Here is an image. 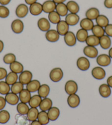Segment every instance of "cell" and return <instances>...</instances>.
Listing matches in <instances>:
<instances>
[{
    "label": "cell",
    "instance_id": "74e56055",
    "mask_svg": "<svg viewBox=\"0 0 112 125\" xmlns=\"http://www.w3.org/2000/svg\"><path fill=\"white\" fill-rule=\"evenodd\" d=\"M96 21L97 25L103 28H105L109 24V19L104 15H100L96 19Z\"/></svg>",
    "mask_w": 112,
    "mask_h": 125
},
{
    "label": "cell",
    "instance_id": "9f6ffc18",
    "mask_svg": "<svg viewBox=\"0 0 112 125\" xmlns=\"http://www.w3.org/2000/svg\"><path fill=\"white\" fill-rule=\"evenodd\" d=\"M4 48V43L1 40H0V53L2 52Z\"/></svg>",
    "mask_w": 112,
    "mask_h": 125
},
{
    "label": "cell",
    "instance_id": "f5cc1de1",
    "mask_svg": "<svg viewBox=\"0 0 112 125\" xmlns=\"http://www.w3.org/2000/svg\"><path fill=\"white\" fill-rule=\"evenodd\" d=\"M11 0H0V4H1L2 6L7 5L10 3Z\"/></svg>",
    "mask_w": 112,
    "mask_h": 125
},
{
    "label": "cell",
    "instance_id": "9a60e30c",
    "mask_svg": "<svg viewBox=\"0 0 112 125\" xmlns=\"http://www.w3.org/2000/svg\"><path fill=\"white\" fill-rule=\"evenodd\" d=\"M80 17L77 14L69 13L66 17V21L69 26H75L79 21Z\"/></svg>",
    "mask_w": 112,
    "mask_h": 125
},
{
    "label": "cell",
    "instance_id": "2e32d148",
    "mask_svg": "<svg viewBox=\"0 0 112 125\" xmlns=\"http://www.w3.org/2000/svg\"><path fill=\"white\" fill-rule=\"evenodd\" d=\"M42 10L46 13H50L56 10V4L52 0H47L42 4Z\"/></svg>",
    "mask_w": 112,
    "mask_h": 125
},
{
    "label": "cell",
    "instance_id": "db71d44e",
    "mask_svg": "<svg viewBox=\"0 0 112 125\" xmlns=\"http://www.w3.org/2000/svg\"><path fill=\"white\" fill-rule=\"evenodd\" d=\"M37 1V0H25V3L29 4V5H31V4L35 3V2H36Z\"/></svg>",
    "mask_w": 112,
    "mask_h": 125
},
{
    "label": "cell",
    "instance_id": "f1b7e54d",
    "mask_svg": "<svg viewBox=\"0 0 112 125\" xmlns=\"http://www.w3.org/2000/svg\"><path fill=\"white\" fill-rule=\"evenodd\" d=\"M30 121L27 117L21 114H18L15 116V125H31Z\"/></svg>",
    "mask_w": 112,
    "mask_h": 125
},
{
    "label": "cell",
    "instance_id": "ffe728a7",
    "mask_svg": "<svg viewBox=\"0 0 112 125\" xmlns=\"http://www.w3.org/2000/svg\"><path fill=\"white\" fill-rule=\"evenodd\" d=\"M4 98H5L7 103H8V104L11 105H16L17 103H18L19 100V97L17 95V94L12 92L7 94Z\"/></svg>",
    "mask_w": 112,
    "mask_h": 125
},
{
    "label": "cell",
    "instance_id": "8d00e7d4",
    "mask_svg": "<svg viewBox=\"0 0 112 125\" xmlns=\"http://www.w3.org/2000/svg\"><path fill=\"white\" fill-rule=\"evenodd\" d=\"M39 113V110H38L37 108H31L26 114L28 119L30 121H34L35 120H36Z\"/></svg>",
    "mask_w": 112,
    "mask_h": 125
},
{
    "label": "cell",
    "instance_id": "7dc6e473",
    "mask_svg": "<svg viewBox=\"0 0 112 125\" xmlns=\"http://www.w3.org/2000/svg\"><path fill=\"white\" fill-rule=\"evenodd\" d=\"M104 32L109 37H112V24H108L104 28Z\"/></svg>",
    "mask_w": 112,
    "mask_h": 125
},
{
    "label": "cell",
    "instance_id": "ee69618b",
    "mask_svg": "<svg viewBox=\"0 0 112 125\" xmlns=\"http://www.w3.org/2000/svg\"><path fill=\"white\" fill-rule=\"evenodd\" d=\"M10 86L6 81H0V94L6 95L10 93Z\"/></svg>",
    "mask_w": 112,
    "mask_h": 125
},
{
    "label": "cell",
    "instance_id": "6da1fadb",
    "mask_svg": "<svg viewBox=\"0 0 112 125\" xmlns=\"http://www.w3.org/2000/svg\"><path fill=\"white\" fill-rule=\"evenodd\" d=\"M63 77V72L59 68L53 69L50 73V78L52 81L57 82L62 80Z\"/></svg>",
    "mask_w": 112,
    "mask_h": 125
},
{
    "label": "cell",
    "instance_id": "cb8c5ba5",
    "mask_svg": "<svg viewBox=\"0 0 112 125\" xmlns=\"http://www.w3.org/2000/svg\"><path fill=\"white\" fill-rule=\"evenodd\" d=\"M99 93L103 98H107L111 94V89L107 84H102L99 87Z\"/></svg>",
    "mask_w": 112,
    "mask_h": 125
},
{
    "label": "cell",
    "instance_id": "5bb4252c",
    "mask_svg": "<svg viewBox=\"0 0 112 125\" xmlns=\"http://www.w3.org/2000/svg\"><path fill=\"white\" fill-rule=\"evenodd\" d=\"M37 26L41 31L47 32L50 30L51 24L48 20L46 18H41L37 21Z\"/></svg>",
    "mask_w": 112,
    "mask_h": 125
},
{
    "label": "cell",
    "instance_id": "d590c367",
    "mask_svg": "<svg viewBox=\"0 0 112 125\" xmlns=\"http://www.w3.org/2000/svg\"><path fill=\"white\" fill-rule=\"evenodd\" d=\"M18 79V76L17 73L11 71L7 75V76L6 77L5 81L9 85H12L13 84L17 82Z\"/></svg>",
    "mask_w": 112,
    "mask_h": 125
},
{
    "label": "cell",
    "instance_id": "60d3db41",
    "mask_svg": "<svg viewBox=\"0 0 112 125\" xmlns=\"http://www.w3.org/2000/svg\"><path fill=\"white\" fill-rule=\"evenodd\" d=\"M92 32L93 35L98 37V38L101 37L104 35V29L103 27H101L98 25H94L93 28L92 29Z\"/></svg>",
    "mask_w": 112,
    "mask_h": 125
},
{
    "label": "cell",
    "instance_id": "f907efd6",
    "mask_svg": "<svg viewBox=\"0 0 112 125\" xmlns=\"http://www.w3.org/2000/svg\"><path fill=\"white\" fill-rule=\"evenodd\" d=\"M104 4L107 8H112V0H104Z\"/></svg>",
    "mask_w": 112,
    "mask_h": 125
},
{
    "label": "cell",
    "instance_id": "4fadbf2b",
    "mask_svg": "<svg viewBox=\"0 0 112 125\" xmlns=\"http://www.w3.org/2000/svg\"><path fill=\"white\" fill-rule=\"evenodd\" d=\"M59 34L57 30L54 29L49 30L45 34L46 40L51 42H55L59 39Z\"/></svg>",
    "mask_w": 112,
    "mask_h": 125
},
{
    "label": "cell",
    "instance_id": "816d5d0a",
    "mask_svg": "<svg viewBox=\"0 0 112 125\" xmlns=\"http://www.w3.org/2000/svg\"><path fill=\"white\" fill-rule=\"evenodd\" d=\"M107 84L110 87L112 88V76H109L107 80Z\"/></svg>",
    "mask_w": 112,
    "mask_h": 125
},
{
    "label": "cell",
    "instance_id": "1f68e13d",
    "mask_svg": "<svg viewBox=\"0 0 112 125\" xmlns=\"http://www.w3.org/2000/svg\"><path fill=\"white\" fill-rule=\"evenodd\" d=\"M38 94L41 98H46L48 96L50 92V88L48 85L46 84H43L40 86L38 90Z\"/></svg>",
    "mask_w": 112,
    "mask_h": 125
},
{
    "label": "cell",
    "instance_id": "d6a6232c",
    "mask_svg": "<svg viewBox=\"0 0 112 125\" xmlns=\"http://www.w3.org/2000/svg\"><path fill=\"white\" fill-rule=\"evenodd\" d=\"M85 42L87 46L95 47L100 44V38L93 35H91L88 36Z\"/></svg>",
    "mask_w": 112,
    "mask_h": 125
},
{
    "label": "cell",
    "instance_id": "c3c4849f",
    "mask_svg": "<svg viewBox=\"0 0 112 125\" xmlns=\"http://www.w3.org/2000/svg\"><path fill=\"white\" fill-rule=\"evenodd\" d=\"M7 75V71L3 68H0V80L4 79Z\"/></svg>",
    "mask_w": 112,
    "mask_h": 125
},
{
    "label": "cell",
    "instance_id": "83f0119b",
    "mask_svg": "<svg viewBox=\"0 0 112 125\" xmlns=\"http://www.w3.org/2000/svg\"><path fill=\"white\" fill-rule=\"evenodd\" d=\"M56 11L57 12L60 17H65L68 14V10L67 5L64 3H59L56 4Z\"/></svg>",
    "mask_w": 112,
    "mask_h": 125
},
{
    "label": "cell",
    "instance_id": "681fc988",
    "mask_svg": "<svg viewBox=\"0 0 112 125\" xmlns=\"http://www.w3.org/2000/svg\"><path fill=\"white\" fill-rule=\"evenodd\" d=\"M6 105V101L5 98L0 96V110H2Z\"/></svg>",
    "mask_w": 112,
    "mask_h": 125
},
{
    "label": "cell",
    "instance_id": "4316f807",
    "mask_svg": "<svg viewBox=\"0 0 112 125\" xmlns=\"http://www.w3.org/2000/svg\"><path fill=\"white\" fill-rule=\"evenodd\" d=\"M31 92L27 89H23L19 93V98L21 102L24 103H28L31 99Z\"/></svg>",
    "mask_w": 112,
    "mask_h": 125
},
{
    "label": "cell",
    "instance_id": "7c38bea8",
    "mask_svg": "<svg viewBox=\"0 0 112 125\" xmlns=\"http://www.w3.org/2000/svg\"><path fill=\"white\" fill-rule=\"evenodd\" d=\"M97 63L100 66H108L111 62V58L108 55L102 54L99 55L96 59Z\"/></svg>",
    "mask_w": 112,
    "mask_h": 125
},
{
    "label": "cell",
    "instance_id": "44dd1931",
    "mask_svg": "<svg viewBox=\"0 0 112 125\" xmlns=\"http://www.w3.org/2000/svg\"><path fill=\"white\" fill-rule=\"evenodd\" d=\"M41 84L39 81L37 80H33L26 84V89L30 92H35L39 90Z\"/></svg>",
    "mask_w": 112,
    "mask_h": 125
},
{
    "label": "cell",
    "instance_id": "5b68a950",
    "mask_svg": "<svg viewBox=\"0 0 112 125\" xmlns=\"http://www.w3.org/2000/svg\"><path fill=\"white\" fill-rule=\"evenodd\" d=\"M29 12V8L25 4H20L15 10V14L19 18H23L27 15Z\"/></svg>",
    "mask_w": 112,
    "mask_h": 125
},
{
    "label": "cell",
    "instance_id": "603a6c76",
    "mask_svg": "<svg viewBox=\"0 0 112 125\" xmlns=\"http://www.w3.org/2000/svg\"><path fill=\"white\" fill-rule=\"evenodd\" d=\"M85 15L87 18L91 19L92 21L95 19L96 20V19L100 15V11L96 8H90L86 11Z\"/></svg>",
    "mask_w": 112,
    "mask_h": 125
},
{
    "label": "cell",
    "instance_id": "680465c9",
    "mask_svg": "<svg viewBox=\"0 0 112 125\" xmlns=\"http://www.w3.org/2000/svg\"><path fill=\"white\" fill-rule=\"evenodd\" d=\"M109 56L111 57V58H112V47L109 51Z\"/></svg>",
    "mask_w": 112,
    "mask_h": 125
},
{
    "label": "cell",
    "instance_id": "e575fe53",
    "mask_svg": "<svg viewBox=\"0 0 112 125\" xmlns=\"http://www.w3.org/2000/svg\"><path fill=\"white\" fill-rule=\"evenodd\" d=\"M88 36V32L87 30L80 29L77 31L76 37H77V40L79 42H84L86 41Z\"/></svg>",
    "mask_w": 112,
    "mask_h": 125
},
{
    "label": "cell",
    "instance_id": "3957f363",
    "mask_svg": "<svg viewBox=\"0 0 112 125\" xmlns=\"http://www.w3.org/2000/svg\"><path fill=\"white\" fill-rule=\"evenodd\" d=\"M77 65L78 68L82 71L87 70L90 66V63L89 59L84 57H81L78 59Z\"/></svg>",
    "mask_w": 112,
    "mask_h": 125
},
{
    "label": "cell",
    "instance_id": "836d02e7",
    "mask_svg": "<svg viewBox=\"0 0 112 125\" xmlns=\"http://www.w3.org/2000/svg\"><path fill=\"white\" fill-rule=\"evenodd\" d=\"M37 119L40 123L43 125H47L50 122L47 113L45 111H41L39 112L37 116Z\"/></svg>",
    "mask_w": 112,
    "mask_h": 125
},
{
    "label": "cell",
    "instance_id": "d6986e66",
    "mask_svg": "<svg viewBox=\"0 0 112 125\" xmlns=\"http://www.w3.org/2000/svg\"><path fill=\"white\" fill-rule=\"evenodd\" d=\"M80 26L82 29L89 31L91 30L94 26V24L92 21L87 18L82 19L80 23Z\"/></svg>",
    "mask_w": 112,
    "mask_h": 125
},
{
    "label": "cell",
    "instance_id": "bcb514c9",
    "mask_svg": "<svg viewBox=\"0 0 112 125\" xmlns=\"http://www.w3.org/2000/svg\"><path fill=\"white\" fill-rule=\"evenodd\" d=\"M9 9L4 6H0V18H6L10 15Z\"/></svg>",
    "mask_w": 112,
    "mask_h": 125
},
{
    "label": "cell",
    "instance_id": "11a10c76",
    "mask_svg": "<svg viewBox=\"0 0 112 125\" xmlns=\"http://www.w3.org/2000/svg\"><path fill=\"white\" fill-rule=\"evenodd\" d=\"M31 125H42L39 121L35 120V121H32V122L31 123Z\"/></svg>",
    "mask_w": 112,
    "mask_h": 125
},
{
    "label": "cell",
    "instance_id": "f6af8a7d",
    "mask_svg": "<svg viewBox=\"0 0 112 125\" xmlns=\"http://www.w3.org/2000/svg\"><path fill=\"white\" fill-rule=\"evenodd\" d=\"M3 62L5 64H11L15 61H16V57L13 53H8L3 57Z\"/></svg>",
    "mask_w": 112,
    "mask_h": 125
},
{
    "label": "cell",
    "instance_id": "f35d334b",
    "mask_svg": "<svg viewBox=\"0 0 112 125\" xmlns=\"http://www.w3.org/2000/svg\"><path fill=\"white\" fill-rule=\"evenodd\" d=\"M30 108H29V106L26 103L21 102L18 103L17 106V110L19 114L25 115H26L28 113Z\"/></svg>",
    "mask_w": 112,
    "mask_h": 125
},
{
    "label": "cell",
    "instance_id": "7bdbcfd3",
    "mask_svg": "<svg viewBox=\"0 0 112 125\" xmlns=\"http://www.w3.org/2000/svg\"><path fill=\"white\" fill-rule=\"evenodd\" d=\"M10 119V114L8 111L1 110L0 111V124H6Z\"/></svg>",
    "mask_w": 112,
    "mask_h": 125
},
{
    "label": "cell",
    "instance_id": "8fae6325",
    "mask_svg": "<svg viewBox=\"0 0 112 125\" xmlns=\"http://www.w3.org/2000/svg\"><path fill=\"white\" fill-rule=\"evenodd\" d=\"M69 30V25L65 21H60L57 24V31L59 35L64 36Z\"/></svg>",
    "mask_w": 112,
    "mask_h": 125
},
{
    "label": "cell",
    "instance_id": "277c9868",
    "mask_svg": "<svg viewBox=\"0 0 112 125\" xmlns=\"http://www.w3.org/2000/svg\"><path fill=\"white\" fill-rule=\"evenodd\" d=\"M33 78V73L29 70H25L22 72L19 76V81L23 84L29 83Z\"/></svg>",
    "mask_w": 112,
    "mask_h": 125
},
{
    "label": "cell",
    "instance_id": "ba28073f",
    "mask_svg": "<svg viewBox=\"0 0 112 125\" xmlns=\"http://www.w3.org/2000/svg\"><path fill=\"white\" fill-rule=\"evenodd\" d=\"M64 40L67 45L70 47H72L75 45L77 42V37L74 32L72 31H69L66 35H64Z\"/></svg>",
    "mask_w": 112,
    "mask_h": 125
},
{
    "label": "cell",
    "instance_id": "8992f818",
    "mask_svg": "<svg viewBox=\"0 0 112 125\" xmlns=\"http://www.w3.org/2000/svg\"><path fill=\"white\" fill-rule=\"evenodd\" d=\"M68 105L71 108H75L79 105L80 99L78 95L75 94L69 95L67 99Z\"/></svg>",
    "mask_w": 112,
    "mask_h": 125
},
{
    "label": "cell",
    "instance_id": "484cf974",
    "mask_svg": "<svg viewBox=\"0 0 112 125\" xmlns=\"http://www.w3.org/2000/svg\"><path fill=\"white\" fill-rule=\"evenodd\" d=\"M10 68L11 71L16 73H21L23 72L24 70V66L23 64L19 62L15 61L11 63L10 65Z\"/></svg>",
    "mask_w": 112,
    "mask_h": 125
},
{
    "label": "cell",
    "instance_id": "ab89813d",
    "mask_svg": "<svg viewBox=\"0 0 112 125\" xmlns=\"http://www.w3.org/2000/svg\"><path fill=\"white\" fill-rule=\"evenodd\" d=\"M48 19L49 21L55 24H57L61 21L60 20V16L55 10L48 13Z\"/></svg>",
    "mask_w": 112,
    "mask_h": 125
},
{
    "label": "cell",
    "instance_id": "4dcf8cb0",
    "mask_svg": "<svg viewBox=\"0 0 112 125\" xmlns=\"http://www.w3.org/2000/svg\"><path fill=\"white\" fill-rule=\"evenodd\" d=\"M67 7L68 8V11L71 13H74L77 14L80 10V7L79 4L77 2L74 1H70L67 3Z\"/></svg>",
    "mask_w": 112,
    "mask_h": 125
},
{
    "label": "cell",
    "instance_id": "9c48e42d",
    "mask_svg": "<svg viewBox=\"0 0 112 125\" xmlns=\"http://www.w3.org/2000/svg\"><path fill=\"white\" fill-rule=\"evenodd\" d=\"M11 28L14 33H21L24 30L23 22L20 19H15L12 21Z\"/></svg>",
    "mask_w": 112,
    "mask_h": 125
},
{
    "label": "cell",
    "instance_id": "f546056e",
    "mask_svg": "<svg viewBox=\"0 0 112 125\" xmlns=\"http://www.w3.org/2000/svg\"><path fill=\"white\" fill-rule=\"evenodd\" d=\"M42 101V98L39 94H36L31 97L29 102V105L31 108H37Z\"/></svg>",
    "mask_w": 112,
    "mask_h": 125
},
{
    "label": "cell",
    "instance_id": "b9f144b4",
    "mask_svg": "<svg viewBox=\"0 0 112 125\" xmlns=\"http://www.w3.org/2000/svg\"><path fill=\"white\" fill-rule=\"evenodd\" d=\"M24 89V84L21 82H16L13 84L11 87V91L12 93L14 94H19L20 92Z\"/></svg>",
    "mask_w": 112,
    "mask_h": 125
},
{
    "label": "cell",
    "instance_id": "6f0895ef",
    "mask_svg": "<svg viewBox=\"0 0 112 125\" xmlns=\"http://www.w3.org/2000/svg\"><path fill=\"white\" fill-rule=\"evenodd\" d=\"M52 1L54 2L56 4H59V3H64L66 0H52Z\"/></svg>",
    "mask_w": 112,
    "mask_h": 125
},
{
    "label": "cell",
    "instance_id": "7a4b0ae2",
    "mask_svg": "<svg viewBox=\"0 0 112 125\" xmlns=\"http://www.w3.org/2000/svg\"><path fill=\"white\" fill-rule=\"evenodd\" d=\"M65 91L68 94H72L77 92L78 86L77 82L74 80H69L65 84Z\"/></svg>",
    "mask_w": 112,
    "mask_h": 125
},
{
    "label": "cell",
    "instance_id": "52a82bcc",
    "mask_svg": "<svg viewBox=\"0 0 112 125\" xmlns=\"http://www.w3.org/2000/svg\"><path fill=\"white\" fill-rule=\"evenodd\" d=\"M92 76L97 80H102L106 76V71L100 66L93 68L91 71Z\"/></svg>",
    "mask_w": 112,
    "mask_h": 125
},
{
    "label": "cell",
    "instance_id": "e0dca14e",
    "mask_svg": "<svg viewBox=\"0 0 112 125\" xmlns=\"http://www.w3.org/2000/svg\"><path fill=\"white\" fill-rule=\"evenodd\" d=\"M30 13L33 15H38L42 12V5L39 2H35L30 5L29 9Z\"/></svg>",
    "mask_w": 112,
    "mask_h": 125
},
{
    "label": "cell",
    "instance_id": "30bf717a",
    "mask_svg": "<svg viewBox=\"0 0 112 125\" xmlns=\"http://www.w3.org/2000/svg\"><path fill=\"white\" fill-rule=\"evenodd\" d=\"M84 54L90 58H95L98 55V50L95 47L87 46L85 47L83 50Z\"/></svg>",
    "mask_w": 112,
    "mask_h": 125
},
{
    "label": "cell",
    "instance_id": "7402d4cb",
    "mask_svg": "<svg viewBox=\"0 0 112 125\" xmlns=\"http://www.w3.org/2000/svg\"><path fill=\"white\" fill-rule=\"evenodd\" d=\"M40 109L41 111H46L48 110L51 108L52 107V101L50 98H44L42 99L41 103L40 104Z\"/></svg>",
    "mask_w": 112,
    "mask_h": 125
},
{
    "label": "cell",
    "instance_id": "ac0fdd59",
    "mask_svg": "<svg viewBox=\"0 0 112 125\" xmlns=\"http://www.w3.org/2000/svg\"><path fill=\"white\" fill-rule=\"evenodd\" d=\"M47 114L50 120L54 121L59 116L60 110L57 107H52L48 110Z\"/></svg>",
    "mask_w": 112,
    "mask_h": 125
},
{
    "label": "cell",
    "instance_id": "d4e9b609",
    "mask_svg": "<svg viewBox=\"0 0 112 125\" xmlns=\"http://www.w3.org/2000/svg\"><path fill=\"white\" fill-rule=\"evenodd\" d=\"M111 43V40L108 36L104 35L100 38V44L104 50H107L110 47Z\"/></svg>",
    "mask_w": 112,
    "mask_h": 125
}]
</instances>
